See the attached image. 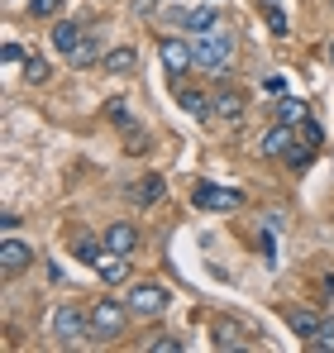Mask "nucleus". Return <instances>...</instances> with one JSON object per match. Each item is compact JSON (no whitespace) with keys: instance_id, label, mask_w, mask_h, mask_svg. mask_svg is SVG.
Instances as JSON below:
<instances>
[{"instance_id":"nucleus-28","label":"nucleus","mask_w":334,"mask_h":353,"mask_svg":"<svg viewBox=\"0 0 334 353\" xmlns=\"http://www.w3.org/2000/svg\"><path fill=\"white\" fill-rule=\"evenodd\" d=\"M234 334H239V330H234V325H220V330H215V339H220V349H224V344H229V349H234V344H239V339H234Z\"/></svg>"},{"instance_id":"nucleus-21","label":"nucleus","mask_w":334,"mask_h":353,"mask_svg":"<svg viewBox=\"0 0 334 353\" xmlns=\"http://www.w3.org/2000/svg\"><path fill=\"white\" fill-rule=\"evenodd\" d=\"M77 258H81V263H91V268H96V263H101V258H106V239H101V243H96V239H77Z\"/></svg>"},{"instance_id":"nucleus-7","label":"nucleus","mask_w":334,"mask_h":353,"mask_svg":"<svg viewBox=\"0 0 334 353\" xmlns=\"http://www.w3.org/2000/svg\"><path fill=\"white\" fill-rule=\"evenodd\" d=\"M158 58L167 62L172 77H181L186 67H196V43H186V39H163V43H158Z\"/></svg>"},{"instance_id":"nucleus-22","label":"nucleus","mask_w":334,"mask_h":353,"mask_svg":"<svg viewBox=\"0 0 334 353\" xmlns=\"http://www.w3.org/2000/svg\"><path fill=\"white\" fill-rule=\"evenodd\" d=\"M124 148H129V153H148L153 143H148V134H144L139 124H129V129H124Z\"/></svg>"},{"instance_id":"nucleus-20","label":"nucleus","mask_w":334,"mask_h":353,"mask_svg":"<svg viewBox=\"0 0 334 353\" xmlns=\"http://www.w3.org/2000/svg\"><path fill=\"white\" fill-rule=\"evenodd\" d=\"M106 67H110V72H134V62H139V53H134V48H110V53H106Z\"/></svg>"},{"instance_id":"nucleus-9","label":"nucleus","mask_w":334,"mask_h":353,"mask_svg":"<svg viewBox=\"0 0 334 353\" xmlns=\"http://www.w3.org/2000/svg\"><path fill=\"white\" fill-rule=\"evenodd\" d=\"M296 143V124H286V119H277L263 139H258V148H263V158H286V148Z\"/></svg>"},{"instance_id":"nucleus-26","label":"nucleus","mask_w":334,"mask_h":353,"mask_svg":"<svg viewBox=\"0 0 334 353\" xmlns=\"http://www.w3.org/2000/svg\"><path fill=\"white\" fill-rule=\"evenodd\" d=\"M311 349H320V353H334V320H325V325H320V334L311 339Z\"/></svg>"},{"instance_id":"nucleus-23","label":"nucleus","mask_w":334,"mask_h":353,"mask_svg":"<svg viewBox=\"0 0 334 353\" xmlns=\"http://www.w3.org/2000/svg\"><path fill=\"white\" fill-rule=\"evenodd\" d=\"M67 0H29V19H53Z\"/></svg>"},{"instance_id":"nucleus-30","label":"nucleus","mask_w":334,"mask_h":353,"mask_svg":"<svg viewBox=\"0 0 334 353\" xmlns=\"http://www.w3.org/2000/svg\"><path fill=\"white\" fill-rule=\"evenodd\" d=\"M148 5H153V0H139V5H134V10H139V14H144V10H148Z\"/></svg>"},{"instance_id":"nucleus-8","label":"nucleus","mask_w":334,"mask_h":353,"mask_svg":"<svg viewBox=\"0 0 334 353\" xmlns=\"http://www.w3.org/2000/svg\"><path fill=\"white\" fill-rule=\"evenodd\" d=\"M286 325H291V334H296V339H306V344H311V339L320 334L325 315H320V310H311V305H291V310H286Z\"/></svg>"},{"instance_id":"nucleus-2","label":"nucleus","mask_w":334,"mask_h":353,"mask_svg":"<svg viewBox=\"0 0 334 353\" xmlns=\"http://www.w3.org/2000/svg\"><path fill=\"white\" fill-rule=\"evenodd\" d=\"M124 315H134L129 301H115V296L96 301V305H91V344H110V339H119V334H124Z\"/></svg>"},{"instance_id":"nucleus-18","label":"nucleus","mask_w":334,"mask_h":353,"mask_svg":"<svg viewBox=\"0 0 334 353\" xmlns=\"http://www.w3.org/2000/svg\"><path fill=\"white\" fill-rule=\"evenodd\" d=\"M296 143H301V148H311V153H320V143H325L320 124H315V119H301V124H296Z\"/></svg>"},{"instance_id":"nucleus-10","label":"nucleus","mask_w":334,"mask_h":353,"mask_svg":"<svg viewBox=\"0 0 334 353\" xmlns=\"http://www.w3.org/2000/svg\"><path fill=\"white\" fill-rule=\"evenodd\" d=\"M29 263H34V248H29L24 239H14V234H10L5 243H0V268H5L10 277H14V272H24Z\"/></svg>"},{"instance_id":"nucleus-5","label":"nucleus","mask_w":334,"mask_h":353,"mask_svg":"<svg viewBox=\"0 0 334 353\" xmlns=\"http://www.w3.org/2000/svg\"><path fill=\"white\" fill-rule=\"evenodd\" d=\"M167 19L181 24L186 34H210L220 24V0H206V5H191V10H172Z\"/></svg>"},{"instance_id":"nucleus-11","label":"nucleus","mask_w":334,"mask_h":353,"mask_svg":"<svg viewBox=\"0 0 334 353\" xmlns=\"http://www.w3.org/2000/svg\"><path fill=\"white\" fill-rule=\"evenodd\" d=\"M86 39H91V34H86L81 24H72V19H57V24H53V48L62 53V58H72Z\"/></svg>"},{"instance_id":"nucleus-4","label":"nucleus","mask_w":334,"mask_h":353,"mask_svg":"<svg viewBox=\"0 0 334 353\" xmlns=\"http://www.w3.org/2000/svg\"><path fill=\"white\" fill-rule=\"evenodd\" d=\"M129 310L134 315H144V320H153V315H163L167 305H172V296H167V287H158V282H139V287H129Z\"/></svg>"},{"instance_id":"nucleus-13","label":"nucleus","mask_w":334,"mask_h":353,"mask_svg":"<svg viewBox=\"0 0 334 353\" xmlns=\"http://www.w3.org/2000/svg\"><path fill=\"white\" fill-rule=\"evenodd\" d=\"M134 248H139V230L134 225H110L106 230V253H124L129 258Z\"/></svg>"},{"instance_id":"nucleus-6","label":"nucleus","mask_w":334,"mask_h":353,"mask_svg":"<svg viewBox=\"0 0 334 353\" xmlns=\"http://www.w3.org/2000/svg\"><path fill=\"white\" fill-rule=\"evenodd\" d=\"M191 201H196V205H201V210H239V205H244V196H239V191H234V186H215V181H201V186H196V191H191Z\"/></svg>"},{"instance_id":"nucleus-19","label":"nucleus","mask_w":334,"mask_h":353,"mask_svg":"<svg viewBox=\"0 0 334 353\" xmlns=\"http://www.w3.org/2000/svg\"><path fill=\"white\" fill-rule=\"evenodd\" d=\"M215 110H220L224 119H239L244 115V96H239V91H215Z\"/></svg>"},{"instance_id":"nucleus-29","label":"nucleus","mask_w":334,"mask_h":353,"mask_svg":"<svg viewBox=\"0 0 334 353\" xmlns=\"http://www.w3.org/2000/svg\"><path fill=\"white\" fill-rule=\"evenodd\" d=\"M0 58H5V62H24V48H19V43H5V53H0Z\"/></svg>"},{"instance_id":"nucleus-24","label":"nucleus","mask_w":334,"mask_h":353,"mask_svg":"<svg viewBox=\"0 0 334 353\" xmlns=\"http://www.w3.org/2000/svg\"><path fill=\"white\" fill-rule=\"evenodd\" d=\"M24 77H29L34 86H39V81H48V62L39 58V53H29V58H24Z\"/></svg>"},{"instance_id":"nucleus-25","label":"nucleus","mask_w":334,"mask_h":353,"mask_svg":"<svg viewBox=\"0 0 334 353\" xmlns=\"http://www.w3.org/2000/svg\"><path fill=\"white\" fill-rule=\"evenodd\" d=\"M96 58H101V43H96V39H86V43L72 53V67H91Z\"/></svg>"},{"instance_id":"nucleus-16","label":"nucleus","mask_w":334,"mask_h":353,"mask_svg":"<svg viewBox=\"0 0 334 353\" xmlns=\"http://www.w3.org/2000/svg\"><path fill=\"white\" fill-rule=\"evenodd\" d=\"M258 10H263V19H268V29H273L277 39H286V34H291V24H286V10H282V0H258Z\"/></svg>"},{"instance_id":"nucleus-27","label":"nucleus","mask_w":334,"mask_h":353,"mask_svg":"<svg viewBox=\"0 0 334 353\" xmlns=\"http://www.w3.org/2000/svg\"><path fill=\"white\" fill-rule=\"evenodd\" d=\"M148 349H153V353H181V339H177V334H158Z\"/></svg>"},{"instance_id":"nucleus-12","label":"nucleus","mask_w":334,"mask_h":353,"mask_svg":"<svg viewBox=\"0 0 334 353\" xmlns=\"http://www.w3.org/2000/svg\"><path fill=\"white\" fill-rule=\"evenodd\" d=\"M163 191H167V181L158 172H148V176H139V181L129 186V201H134V205H158Z\"/></svg>"},{"instance_id":"nucleus-3","label":"nucleus","mask_w":334,"mask_h":353,"mask_svg":"<svg viewBox=\"0 0 334 353\" xmlns=\"http://www.w3.org/2000/svg\"><path fill=\"white\" fill-rule=\"evenodd\" d=\"M48 330H53V344H62V349H67V344H81V339H91V315H81V310L67 301V305L53 310V325H48Z\"/></svg>"},{"instance_id":"nucleus-15","label":"nucleus","mask_w":334,"mask_h":353,"mask_svg":"<svg viewBox=\"0 0 334 353\" xmlns=\"http://www.w3.org/2000/svg\"><path fill=\"white\" fill-rule=\"evenodd\" d=\"M96 272H101V282H110V287H119V282L129 277V263H124V253H106V258L96 263Z\"/></svg>"},{"instance_id":"nucleus-1","label":"nucleus","mask_w":334,"mask_h":353,"mask_svg":"<svg viewBox=\"0 0 334 353\" xmlns=\"http://www.w3.org/2000/svg\"><path fill=\"white\" fill-rule=\"evenodd\" d=\"M229 58H234V34L229 29H210V34H196V67H206L210 77H224L229 72Z\"/></svg>"},{"instance_id":"nucleus-17","label":"nucleus","mask_w":334,"mask_h":353,"mask_svg":"<svg viewBox=\"0 0 334 353\" xmlns=\"http://www.w3.org/2000/svg\"><path fill=\"white\" fill-rule=\"evenodd\" d=\"M277 119H286V124H301V119H311V105H306L301 96H282V101H277Z\"/></svg>"},{"instance_id":"nucleus-14","label":"nucleus","mask_w":334,"mask_h":353,"mask_svg":"<svg viewBox=\"0 0 334 353\" xmlns=\"http://www.w3.org/2000/svg\"><path fill=\"white\" fill-rule=\"evenodd\" d=\"M177 105H181L186 115H196V119H210V105H215V101H210L206 91H191V86H177Z\"/></svg>"}]
</instances>
